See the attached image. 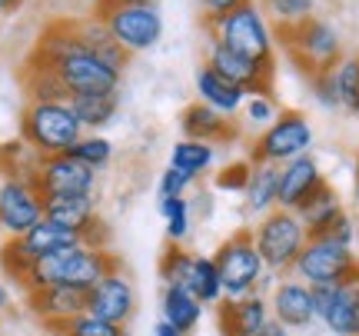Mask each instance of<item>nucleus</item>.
Segmentation results:
<instances>
[{"label": "nucleus", "instance_id": "nucleus-1", "mask_svg": "<svg viewBox=\"0 0 359 336\" xmlns=\"http://www.w3.org/2000/svg\"><path fill=\"white\" fill-rule=\"evenodd\" d=\"M120 267V260L110 250H93V246L80 243L70 246L64 253H53V257L34 263V270L27 273L24 290H43V286H77V290H90L107 276V273Z\"/></svg>", "mask_w": 359, "mask_h": 336}, {"label": "nucleus", "instance_id": "nucleus-2", "mask_svg": "<svg viewBox=\"0 0 359 336\" xmlns=\"http://www.w3.org/2000/svg\"><path fill=\"white\" fill-rule=\"evenodd\" d=\"M210 34L217 43L230 47V51L243 53L257 64L273 67V53H276V37H273V27H269L266 13L257 0H243L240 7H233L223 17H210L206 20Z\"/></svg>", "mask_w": 359, "mask_h": 336}, {"label": "nucleus", "instance_id": "nucleus-3", "mask_svg": "<svg viewBox=\"0 0 359 336\" xmlns=\"http://www.w3.org/2000/svg\"><path fill=\"white\" fill-rule=\"evenodd\" d=\"M20 137L37 156H60L83 137V127L67 104H27Z\"/></svg>", "mask_w": 359, "mask_h": 336}, {"label": "nucleus", "instance_id": "nucleus-4", "mask_svg": "<svg viewBox=\"0 0 359 336\" xmlns=\"http://www.w3.org/2000/svg\"><path fill=\"white\" fill-rule=\"evenodd\" d=\"M280 40L286 43V51L293 53L296 67L316 77V74H326L333 70L346 53H343V37L330 20L323 17H309L296 27H280Z\"/></svg>", "mask_w": 359, "mask_h": 336}, {"label": "nucleus", "instance_id": "nucleus-5", "mask_svg": "<svg viewBox=\"0 0 359 336\" xmlns=\"http://www.w3.org/2000/svg\"><path fill=\"white\" fill-rule=\"evenodd\" d=\"M250 233H253V243H257L266 270L280 273V276L293 273L296 257L309 243V233L303 227V220L296 217L293 210H280V207L266 213V217H259V223Z\"/></svg>", "mask_w": 359, "mask_h": 336}, {"label": "nucleus", "instance_id": "nucleus-6", "mask_svg": "<svg viewBox=\"0 0 359 336\" xmlns=\"http://www.w3.org/2000/svg\"><path fill=\"white\" fill-rule=\"evenodd\" d=\"M293 276L306 286H339L359 280V260L353 250L333 243L330 236H309L293 263Z\"/></svg>", "mask_w": 359, "mask_h": 336}, {"label": "nucleus", "instance_id": "nucleus-7", "mask_svg": "<svg viewBox=\"0 0 359 336\" xmlns=\"http://www.w3.org/2000/svg\"><path fill=\"white\" fill-rule=\"evenodd\" d=\"M213 263H217V270H219L226 300H240V297L257 293L259 276L266 273V263L259 257L250 230H240V233H233L230 240H223L219 250L213 253Z\"/></svg>", "mask_w": 359, "mask_h": 336}, {"label": "nucleus", "instance_id": "nucleus-8", "mask_svg": "<svg viewBox=\"0 0 359 336\" xmlns=\"http://www.w3.org/2000/svg\"><path fill=\"white\" fill-rule=\"evenodd\" d=\"M97 17L127 53L154 51L163 37V13L154 4H103Z\"/></svg>", "mask_w": 359, "mask_h": 336}, {"label": "nucleus", "instance_id": "nucleus-9", "mask_svg": "<svg viewBox=\"0 0 359 336\" xmlns=\"http://www.w3.org/2000/svg\"><path fill=\"white\" fill-rule=\"evenodd\" d=\"M313 147V123L306 120V114L299 110H283L273 123L257 137L253 150H250V163H273L283 167L296 156L309 154Z\"/></svg>", "mask_w": 359, "mask_h": 336}, {"label": "nucleus", "instance_id": "nucleus-10", "mask_svg": "<svg viewBox=\"0 0 359 336\" xmlns=\"http://www.w3.org/2000/svg\"><path fill=\"white\" fill-rule=\"evenodd\" d=\"M53 74L64 83L67 100L70 97H116L120 93V77H123V74H116L114 67L97 60L87 47H80L77 53L57 60Z\"/></svg>", "mask_w": 359, "mask_h": 336}, {"label": "nucleus", "instance_id": "nucleus-11", "mask_svg": "<svg viewBox=\"0 0 359 336\" xmlns=\"http://www.w3.org/2000/svg\"><path fill=\"white\" fill-rule=\"evenodd\" d=\"M43 220V194L24 173H11L0 180V230L7 236H24Z\"/></svg>", "mask_w": 359, "mask_h": 336}, {"label": "nucleus", "instance_id": "nucleus-12", "mask_svg": "<svg viewBox=\"0 0 359 336\" xmlns=\"http://www.w3.org/2000/svg\"><path fill=\"white\" fill-rule=\"evenodd\" d=\"M30 180L43 196H70V194H83L93 196L97 190V170H90L87 163L74 160L70 154L60 156H40Z\"/></svg>", "mask_w": 359, "mask_h": 336}, {"label": "nucleus", "instance_id": "nucleus-13", "mask_svg": "<svg viewBox=\"0 0 359 336\" xmlns=\"http://www.w3.org/2000/svg\"><path fill=\"white\" fill-rule=\"evenodd\" d=\"M316 323L333 336H359V280L339 286H313Z\"/></svg>", "mask_w": 359, "mask_h": 336}, {"label": "nucleus", "instance_id": "nucleus-14", "mask_svg": "<svg viewBox=\"0 0 359 336\" xmlns=\"http://www.w3.org/2000/svg\"><path fill=\"white\" fill-rule=\"evenodd\" d=\"M206 67L223 77L226 83L233 87H240V90L250 97V93H269V83H273V67L269 64H257V60H250L243 53L230 51V47H223V43H210V51H206Z\"/></svg>", "mask_w": 359, "mask_h": 336}, {"label": "nucleus", "instance_id": "nucleus-15", "mask_svg": "<svg viewBox=\"0 0 359 336\" xmlns=\"http://www.w3.org/2000/svg\"><path fill=\"white\" fill-rule=\"evenodd\" d=\"M87 313L103 316V320H110L116 326H127V320L137 313V286H133V280L120 267H114L100 283L87 290Z\"/></svg>", "mask_w": 359, "mask_h": 336}, {"label": "nucleus", "instance_id": "nucleus-16", "mask_svg": "<svg viewBox=\"0 0 359 336\" xmlns=\"http://www.w3.org/2000/svg\"><path fill=\"white\" fill-rule=\"evenodd\" d=\"M269 313L273 320L283 323L286 330H306L316 323V307H313V286H306L303 280L280 276L276 290L269 293Z\"/></svg>", "mask_w": 359, "mask_h": 336}, {"label": "nucleus", "instance_id": "nucleus-17", "mask_svg": "<svg viewBox=\"0 0 359 336\" xmlns=\"http://www.w3.org/2000/svg\"><path fill=\"white\" fill-rule=\"evenodd\" d=\"M323 183H326V177H323L316 156H309V154L296 156V160L280 167V200L276 203H280V210H293L296 213Z\"/></svg>", "mask_w": 359, "mask_h": 336}, {"label": "nucleus", "instance_id": "nucleus-18", "mask_svg": "<svg viewBox=\"0 0 359 336\" xmlns=\"http://www.w3.org/2000/svg\"><path fill=\"white\" fill-rule=\"evenodd\" d=\"M27 303H30V310L37 313L43 323L60 330L74 316L87 313V290H77V286H43V290L27 293Z\"/></svg>", "mask_w": 359, "mask_h": 336}, {"label": "nucleus", "instance_id": "nucleus-19", "mask_svg": "<svg viewBox=\"0 0 359 336\" xmlns=\"http://www.w3.org/2000/svg\"><path fill=\"white\" fill-rule=\"evenodd\" d=\"M273 320L269 300L263 293H250L240 300L219 303V330L223 336H259V330Z\"/></svg>", "mask_w": 359, "mask_h": 336}, {"label": "nucleus", "instance_id": "nucleus-20", "mask_svg": "<svg viewBox=\"0 0 359 336\" xmlns=\"http://www.w3.org/2000/svg\"><path fill=\"white\" fill-rule=\"evenodd\" d=\"M11 240L17 243V250H20L30 263H40V260L53 257V253H64V250H70V246L83 243L80 233L67 230V227H57V223L47 220V217H43L37 227H30L24 236H11Z\"/></svg>", "mask_w": 359, "mask_h": 336}, {"label": "nucleus", "instance_id": "nucleus-21", "mask_svg": "<svg viewBox=\"0 0 359 336\" xmlns=\"http://www.w3.org/2000/svg\"><path fill=\"white\" fill-rule=\"evenodd\" d=\"M43 217L53 220L57 227H67L74 233H83L100 220L97 217V200L83 194H70V196H43Z\"/></svg>", "mask_w": 359, "mask_h": 336}, {"label": "nucleus", "instance_id": "nucleus-22", "mask_svg": "<svg viewBox=\"0 0 359 336\" xmlns=\"http://www.w3.org/2000/svg\"><path fill=\"white\" fill-rule=\"evenodd\" d=\"M180 133L187 140H203V143H223L230 137H236L230 116L217 114L213 107L206 104H190L180 114Z\"/></svg>", "mask_w": 359, "mask_h": 336}, {"label": "nucleus", "instance_id": "nucleus-23", "mask_svg": "<svg viewBox=\"0 0 359 336\" xmlns=\"http://www.w3.org/2000/svg\"><path fill=\"white\" fill-rule=\"evenodd\" d=\"M74 27H77V37L83 40V47H87L97 60H103L107 67H114L116 74L127 70L130 53L116 43V37L110 34V27L103 24L97 13H93V17H83V20H74Z\"/></svg>", "mask_w": 359, "mask_h": 336}, {"label": "nucleus", "instance_id": "nucleus-24", "mask_svg": "<svg viewBox=\"0 0 359 336\" xmlns=\"http://www.w3.org/2000/svg\"><path fill=\"white\" fill-rule=\"evenodd\" d=\"M280 167L273 163H253L250 167V180L243 190V207L253 217H266L280 207Z\"/></svg>", "mask_w": 359, "mask_h": 336}, {"label": "nucleus", "instance_id": "nucleus-25", "mask_svg": "<svg viewBox=\"0 0 359 336\" xmlns=\"http://www.w3.org/2000/svg\"><path fill=\"white\" fill-rule=\"evenodd\" d=\"M203 310H206V307L193 297L187 286L167 283V286H163V293H160V320H167L170 326H177L180 333H187V336L200 326Z\"/></svg>", "mask_w": 359, "mask_h": 336}, {"label": "nucleus", "instance_id": "nucleus-26", "mask_svg": "<svg viewBox=\"0 0 359 336\" xmlns=\"http://www.w3.org/2000/svg\"><path fill=\"white\" fill-rule=\"evenodd\" d=\"M343 213H346V210H343V200H339V194H336L330 183H323L320 190L309 196L303 207L296 210V217L303 220V227H306L309 236H326Z\"/></svg>", "mask_w": 359, "mask_h": 336}, {"label": "nucleus", "instance_id": "nucleus-27", "mask_svg": "<svg viewBox=\"0 0 359 336\" xmlns=\"http://www.w3.org/2000/svg\"><path fill=\"white\" fill-rule=\"evenodd\" d=\"M196 97H200V104L213 107L217 114L230 116V120L236 114H243V104H246V93L240 90V87L226 83L223 77H217L210 67H200V70H196Z\"/></svg>", "mask_w": 359, "mask_h": 336}, {"label": "nucleus", "instance_id": "nucleus-28", "mask_svg": "<svg viewBox=\"0 0 359 336\" xmlns=\"http://www.w3.org/2000/svg\"><path fill=\"white\" fill-rule=\"evenodd\" d=\"M193 297L200 300L203 307H219L226 293H223V280H219V270L213 257H200V253H193L190 267H187V276H183V283Z\"/></svg>", "mask_w": 359, "mask_h": 336}, {"label": "nucleus", "instance_id": "nucleus-29", "mask_svg": "<svg viewBox=\"0 0 359 336\" xmlns=\"http://www.w3.org/2000/svg\"><path fill=\"white\" fill-rule=\"evenodd\" d=\"M24 87H27L30 104H67L64 83L57 80L53 67H47V64L27 60V67H24Z\"/></svg>", "mask_w": 359, "mask_h": 336}, {"label": "nucleus", "instance_id": "nucleus-30", "mask_svg": "<svg viewBox=\"0 0 359 336\" xmlns=\"http://www.w3.org/2000/svg\"><path fill=\"white\" fill-rule=\"evenodd\" d=\"M217 163V143H203V140H177L170 150V167L180 173H190L193 180L206 173V170Z\"/></svg>", "mask_w": 359, "mask_h": 336}, {"label": "nucleus", "instance_id": "nucleus-31", "mask_svg": "<svg viewBox=\"0 0 359 336\" xmlns=\"http://www.w3.org/2000/svg\"><path fill=\"white\" fill-rule=\"evenodd\" d=\"M67 107L74 110V116L80 120L83 130H100L116 116L120 100L116 97H70Z\"/></svg>", "mask_w": 359, "mask_h": 336}, {"label": "nucleus", "instance_id": "nucleus-32", "mask_svg": "<svg viewBox=\"0 0 359 336\" xmlns=\"http://www.w3.org/2000/svg\"><path fill=\"white\" fill-rule=\"evenodd\" d=\"M330 77H333L339 107L349 110V114H359V57H349L346 53V57L330 70Z\"/></svg>", "mask_w": 359, "mask_h": 336}, {"label": "nucleus", "instance_id": "nucleus-33", "mask_svg": "<svg viewBox=\"0 0 359 336\" xmlns=\"http://www.w3.org/2000/svg\"><path fill=\"white\" fill-rule=\"evenodd\" d=\"M67 154L100 173V170H107L110 167V160H114V143L107 140V137H100V133H83Z\"/></svg>", "mask_w": 359, "mask_h": 336}, {"label": "nucleus", "instance_id": "nucleus-34", "mask_svg": "<svg viewBox=\"0 0 359 336\" xmlns=\"http://www.w3.org/2000/svg\"><path fill=\"white\" fill-rule=\"evenodd\" d=\"M160 217L167 223V240L183 246L190 236V200L187 196H163L160 200Z\"/></svg>", "mask_w": 359, "mask_h": 336}, {"label": "nucleus", "instance_id": "nucleus-35", "mask_svg": "<svg viewBox=\"0 0 359 336\" xmlns=\"http://www.w3.org/2000/svg\"><path fill=\"white\" fill-rule=\"evenodd\" d=\"M316 11V0H263V13L280 27H296L309 20Z\"/></svg>", "mask_w": 359, "mask_h": 336}, {"label": "nucleus", "instance_id": "nucleus-36", "mask_svg": "<svg viewBox=\"0 0 359 336\" xmlns=\"http://www.w3.org/2000/svg\"><path fill=\"white\" fill-rule=\"evenodd\" d=\"M60 336H127V326H116L103 316H93V313H80L74 316L67 326L57 330Z\"/></svg>", "mask_w": 359, "mask_h": 336}, {"label": "nucleus", "instance_id": "nucleus-37", "mask_svg": "<svg viewBox=\"0 0 359 336\" xmlns=\"http://www.w3.org/2000/svg\"><path fill=\"white\" fill-rule=\"evenodd\" d=\"M283 110L276 107V100H273V93H250L246 97V104H243V116H246V123L250 127H259V133L280 116Z\"/></svg>", "mask_w": 359, "mask_h": 336}, {"label": "nucleus", "instance_id": "nucleus-38", "mask_svg": "<svg viewBox=\"0 0 359 336\" xmlns=\"http://www.w3.org/2000/svg\"><path fill=\"white\" fill-rule=\"evenodd\" d=\"M190 260H193L190 250H183V246H177V243H170L167 250H163V257H160V280H163V286H167V283H173V286L183 283Z\"/></svg>", "mask_w": 359, "mask_h": 336}, {"label": "nucleus", "instance_id": "nucleus-39", "mask_svg": "<svg viewBox=\"0 0 359 336\" xmlns=\"http://www.w3.org/2000/svg\"><path fill=\"white\" fill-rule=\"evenodd\" d=\"M0 267H4V273L11 276V280H17V283L24 286V280H27V273L34 270V263L17 250V243L13 240H7V243L0 246Z\"/></svg>", "mask_w": 359, "mask_h": 336}, {"label": "nucleus", "instance_id": "nucleus-40", "mask_svg": "<svg viewBox=\"0 0 359 336\" xmlns=\"http://www.w3.org/2000/svg\"><path fill=\"white\" fill-rule=\"evenodd\" d=\"M193 187V177L190 173H180V170L167 167L163 170V177H160V200L163 196H187Z\"/></svg>", "mask_w": 359, "mask_h": 336}, {"label": "nucleus", "instance_id": "nucleus-41", "mask_svg": "<svg viewBox=\"0 0 359 336\" xmlns=\"http://www.w3.org/2000/svg\"><path fill=\"white\" fill-rule=\"evenodd\" d=\"M250 167H253V163H230L226 170H219L217 187L219 190H240V194H243L246 180H250Z\"/></svg>", "mask_w": 359, "mask_h": 336}, {"label": "nucleus", "instance_id": "nucleus-42", "mask_svg": "<svg viewBox=\"0 0 359 336\" xmlns=\"http://www.w3.org/2000/svg\"><path fill=\"white\" fill-rule=\"evenodd\" d=\"M309 87H313V97H316V100H320V104L326 107V110H336V107H339L330 70H326V74H316V77H309Z\"/></svg>", "mask_w": 359, "mask_h": 336}, {"label": "nucleus", "instance_id": "nucleus-43", "mask_svg": "<svg viewBox=\"0 0 359 336\" xmlns=\"http://www.w3.org/2000/svg\"><path fill=\"white\" fill-rule=\"evenodd\" d=\"M333 243H339V246H346V250H353V243H356V236H359V230H356V220L349 217V213H343L339 220L333 223V230L326 233Z\"/></svg>", "mask_w": 359, "mask_h": 336}, {"label": "nucleus", "instance_id": "nucleus-44", "mask_svg": "<svg viewBox=\"0 0 359 336\" xmlns=\"http://www.w3.org/2000/svg\"><path fill=\"white\" fill-rule=\"evenodd\" d=\"M196 4L206 11V20H210V17H223V13H230L233 7H240L243 0H196Z\"/></svg>", "mask_w": 359, "mask_h": 336}, {"label": "nucleus", "instance_id": "nucleus-45", "mask_svg": "<svg viewBox=\"0 0 359 336\" xmlns=\"http://www.w3.org/2000/svg\"><path fill=\"white\" fill-rule=\"evenodd\" d=\"M259 336H293V330H286L283 323H276V320H269L263 330H259Z\"/></svg>", "mask_w": 359, "mask_h": 336}, {"label": "nucleus", "instance_id": "nucleus-46", "mask_svg": "<svg viewBox=\"0 0 359 336\" xmlns=\"http://www.w3.org/2000/svg\"><path fill=\"white\" fill-rule=\"evenodd\" d=\"M154 336H187V333H180L177 326H170L167 320H156V323H154Z\"/></svg>", "mask_w": 359, "mask_h": 336}, {"label": "nucleus", "instance_id": "nucleus-47", "mask_svg": "<svg viewBox=\"0 0 359 336\" xmlns=\"http://www.w3.org/2000/svg\"><path fill=\"white\" fill-rule=\"evenodd\" d=\"M20 4H24V0H0V13H13Z\"/></svg>", "mask_w": 359, "mask_h": 336}, {"label": "nucleus", "instance_id": "nucleus-48", "mask_svg": "<svg viewBox=\"0 0 359 336\" xmlns=\"http://www.w3.org/2000/svg\"><path fill=\"white\" fill-rule=\"evenodd\" d=\"M11 307V293H7V286L0 283V310H7Z\"/></svg>", "mask_w": 359, "mask_h": 336}, {"label": "nucleus", "instance_id": "nucleus-49", "mask_svg": "<svg viewBox=\"0 0 359 336\" xmlns=\"http://www.w3.org/2000/svg\"><path fill=\"white\" fill-rule=\"evenodd\" d=\"M107 4H154V0H107Z\"/></svg>", "mask_w": 359, "mask_h": 336}, {"label": "nucleus", "instance_id": "nucleus-50", "mask_svg": "<svg viewBox=\"0 0 359 336\" xmlns=\"http://www.w3.org/2000/svg\"><path fill=\"white\" fill-rule=\"evenodd\" d=\"M87 4H93V7L100 11V7H103V4H107V0H87Z\"/></svg>", "mask_w": 359, "mask_h": 336}, {"label": "nucleus", "instance_id": "nucleus-51", "mask_svg": "<svg viewBox=\"0 0 359 336\" xmlns=\"http://www.w3.org/2000/svg\"><path fill=\"white\" fill-rule=\"evenodd\" d=\"M356 210H359V173H356Z\"/></svg>", "mask_w": 359, "mask_h": 336}, {"label": "nucleus", "instance_id": "nucleus-52", "mask_svg": "<svg viewBox=\"0 0 359 336\" xmlns=\"http://www.w3.org/2000/svg\"><path fill=\"white\" fill-rule=\"evenodd\" d=\"M127 336H130V333H127Z\"/></svg>", "mask_w": 359, "mask_h": 336}]
</instances>
